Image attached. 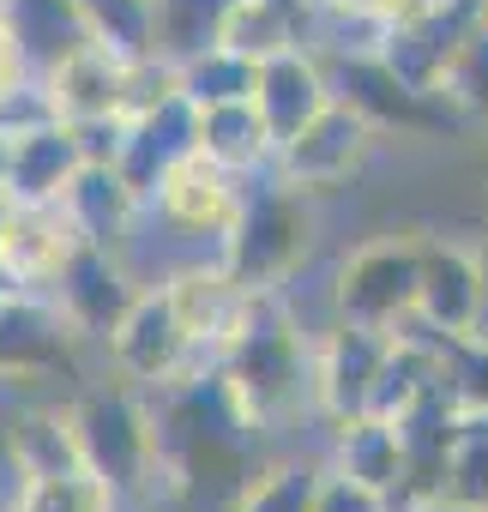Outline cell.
<instances>
[{"label": "cell", "mask_w": 488, "mask_h": 512, "mask_svg": "<svg viewBox=\"0 0 488 512\" xmlns=\"http://www.w3.org/2000/svg\"><path fill=\"white\" fill-rule=\"evenodd\" d=\"M145 404H151V428H157V476L169 488L199 494V500L205 494L235 500L266 470V458H260L266 428L241 416V404L229 398L217 368L145 386Z\"/></svg>", "instance_id": "1"}, {"label": "cell", "mask_w": 488, "mask_h": 512, "mask_svg": "<svg viewBox=\"0 0 488 512\" xmlns=\"http://www.w3.org/2000/svg\"><path fill=\"white\" fill-rule=\"evenodd\" d=\"M314 332L284 308L278 290H260L248 320L235 326V338L217 356V374L229 398L241 404L254 428L278 434L296 416H320V380H314Z\"/></svg>", "instance_id": "2"}, {"label": "cell", "mask_w": 488, "mask_h": 512, "mask_svg": "<svg viewBox=\"0 0 488 512\" xmlns=\"http://www.w3.org/2000/svg\"><path fill=\"white\" fill-rule=\"evenodd\" d=\"M308 235H314V193L278 175L272 163L248 181V205L223 241V266L248 290H284L308 266Z\"/></svg>", "instance_id": "3"}, {"label": "cell", "mask_w": 488, "mask_h": 512, "mask_svg": "<svg viewBox=\"0 0 488 512\" xmlns=\"http://www.w3.org/2000/svg\"><path fill=\"white\" fill-rule=\"evenodd\" d=\"M416 308H422V229L374 235L332 272V314L338 320L398 332L404 320H416Z\"/></svg>", "instance_id": "4"}, {"label": "cell", "mask_w": 488, "mask_h": 512, "mask_svg": "<svg viewBox=\"0 0 488 512\" xmlns=\"http://www.w3.org/2000/svg\"><path fill=\"white\" fill-rule=\"evenodd\" d=\"M79 440H85V470L103 476L115 494H139L157 476V428L145 386L115 380V386H85L73 398Z\"/></svg>", "instance_id": "5"}, {"label": "cell", "mask_w": 488, "mask_h": 512, "mask_svg": "<svg viewBox=\"0 0 488 512\" xmlns=\"http://www.w3.org/2000/svg\"><path fill=\"white\" fill-rule=\"evenodd\" d=\"M103 350H109L115 374L133 380V386H163V380H175V374H205V368H217V362L199 350V338L187 332V320H181L169 284H151V290L133 302V314L115 326V338H109Z\"/></svg>", "instance_id": "6"}, {"label": "cell", "mask_w": 488, "mask_h": 512, "mask_svg": "<svg viewBox=\"0 0 488 512\" xmlns=\"http://www.w3.org/2000/svg\"><path fill=\"white\" fill-rule=\"evenodd\" d=\"M43 296L61 302V314L73 320V332H79L85 344H109L115 326L133 314V302L145 296V284H139V272L127 266L121 247H109V241H79L73 260L61 266V278H55Z\"/></svg>", "instance_id": "7"}, {"label": "cell", "mask_w": 488, "mask_h": 512, "mask_svg": "<svg viewBox=\"0 0 488 512\" xmlns=\"http://www.w3.org/2000/svg\"><path fill=\"white\" fill-rule=\"evenodd\" d=\"M482 25H488V0H428L422 13H410V19L392 25L380 61H386L398 79H410L416 91H440L446 67L458 61V49H464Z\"/></svg>", "instance_id": "8"}, {"label": "cell", "mask_w": 488, "mask_h": 512, "mask_svg": "<svg viewBox=\"0 0 488 512\" xmlns=\"http://www.w3.org/2000/svg\"><path fill=\"white\" fill-rule=\"evenodd\" d=\"M380 127L350 103V97H332L290 145H278V175H290L296 187L320 193V187H338L344 175L362 169V157L374 151Z\"/></svg>", "instance_id": "9"}, {"label": "cell", "mask_w": 488, "mask_h": 512, "mask_svg": "<svg viewBox=\"0 0 488 512\" xmlns=\"http://www.w3.org/2000/svg\"><path fill=\"white\" fill-rule=\"evenodd\" d=\"M392 356V332L356 326V320H332L314 344V380H320V416L338 428L350 416H368L380 368Z\"/></svg>", "instance_id": "10"}, {"label": "cell", "mask_w": 488, "mask_h": 512, "mask_svg": "<svg viewBox=\"0 0 488 512\" xmlns=\"http://www.w3.org/2000/svg\"><path fill=\"white\" fill-rule=\"evenodd\" d=\"M79 332L55 296L31 290L0 308V380H61L79 374Z\"/></svg>", "instance_id": "11"}, {"label": "cell", "mask_w": 488, "mask_h": 512, "mask_svg": "<svg viewBox=\"0 0 488 512\" xmlns=\"http://www.w3.org/2000/svg\"><path fill=\"white\" fill-rule=\"evenodd\" d=\"M248 181H254V175H235V169L211 163L205 151H193V157H181V163L163 175V187H157L145 205H151L157 217H169L175 229L229 235L235 217H241V205H248Z\"/></svg>", "instance_id": "12"}, {"label": "cell", "mask_w": 488, "mask_h": 512, "mask_svg": "<svg viewBox=\"0 0 488 512\" xmlns=\"http://www.w3.org/2000/svg\"><path fill=\"white\" fill-rule=\"evenodd\" d=\"M199 151V109L181 97V85L175 91H163L157 103H145V109H133V133H127V151H121V175H127V187L139 193V199H151L157 187H163V175L181 163V157H193Z\"/></svg>", "instance_id": "13"}, {"label": "cell", "mask_w": 488, "mask_h": 512, "mask_svg": "<svg viewBox=\"0 0 488 512\" xmlns=\"http://www.w3.org/2000/svg\"><path fill=\"white\" fill-rule=\"evenodd\" d=\"M476 302H482V260L476 241L458 235H422V320L446 338L476 332Z\"/></svg>", "instance_id": "14"}, {"label": "cell", "mask_w": 488, "mask_h": 512, "mask_svg": "<svg viewBox=\"0 0 488 512\" xmlns=\"http://www.w3.org/2000/svg\"><path fill=\"white\" fill-rule=\"evenodd\" d=\"M49 97L61 121H97V115H133L139 109V61L115 55L109 43L79 49L61 73H49Z\"/></svg>", "instance_id": "15"}, {"label": "cell", "mask_w": 488, "mask_h": 512, "mask_svg": "<svg viewBox=\"0 0 488 512\" xmlns=\"http://www.w3.org/2000/svg\"><path fill=\"white\" fill-rule=\"evenodd\" d=\"M332 97H338V91H332V73H326V61H320L308 43L278 49V55L260 61L254 103H260V115H266V127H272L278 145H290V139H296V133L332 103Z\"/></svg>", "instance_id": "16"}, {"label": "cell", "mask_w": 488, "mask_h": 512, "mask_svg": "<svg viewBox=\"0 0 488 512\" xmlns=\"http://www.w3.org/2000/svg\"><path fill=\"white\" fill-rule=\"evenodd\" d=\"M169 296H175V308H181V320H187V332L199 338V350L217 362L223 356V344L235 338V326L248 320V308H254V296L260 290H248L223 260L217 266H193V272H181L175 284H169Z\"/></svg>", "instance_id": "17"}, {"label": "cell", "mask_w": 488, "mask_h": 512, "mask_svg": "<svg viewBox=\"0 0 488 512\" xmlns=\"http://www.w3.org/2000/svg\"><path fill=\"white\" fill-rule=\"evenodd\" d=\"M7 464L19 482H49V476H79L85 470V440L73 404H31L7 428Z\"/></svg>", "instance_id": "18"}, {"label": "cell", "mask_w": 488, "mask_h": 512, "mask_svg": "<svg viewBox=\"0 0 488 512\" xmlns=\"http://www.w3.org/2000/svg\"><path fill=\"white\" fill-rule=\"evenodd\" d=\"M85 169L79 133L67 121H43L31 133H13V157H7V193L19 205H55L73 175Z\"/></svg>", "instance_id": "19"}, {"label": "cell", "mask_w": 488, "mask_h": 512, "mask_svg": "<svg viewBox=\"0 0 488 512\" xmlns=\"http://www.w3.org/2000/svg\"><path fill=\"white\" fill-rule=\"evenodd\" d=\"M79 223L67 217V205H19L13 211V229H7V247H0V260H7L31 290H49L61 278V266L73 260L79 247Z\"/></svg>", "instance_id": "20"}, {"label": "cell", "mask_w": 488, "mask_h": 512, "mask_svg": "<svg viewBox=\"0 0 488 512\" xmlns=\"http://www.w3.org/2000/svg\"><path fill=\"white\" fill-rule=\"evenodd\" d=\"M0 7H7V19L19 31V49H25V61H31L37 79L61 73L79 49L97 43L91 25H85V13H79V0H0Z\"/></svg>", "instance_id": "21"}, {"label": "cell", "mask_w": 488, "mask_h": 512, "mask_svg": "<svg viewBox=\"0 0 488 512\" xmlns=\"http://www.w3.org/2000/svg\"><path fill=\"white\" fill-rule=\"evenodd\" d=\"M199 151L235 175H260L278 163V139L260 115L254 97H241V103H217V109H199Z\"/></svg>", "instance_id": "22"}, {"label": "cell", "mask_w": 488, "mask_h": 512, "mask_svg": "<svg viewBox=\"0 0 488 512\" xmlns=\"http://www.w3.org/2000/svg\"><path fill=\"white\" fill-rule=\"evenodd\" d=\"M332 464L350 470L356 482L380 488L386 500H398V494H404V476H410L404 434H398V422H386V416H350V422H338Z\"/></svg>", "instance_id": "23"}, {"label": "cell", "mask_w": 488, "mask_h": 512, "mask_svg": "<svg viewBox=\"0 0 488 512\" xmlns=\"http://www.w3.org/2000/svg\"><path fill=\"white\" fill-rule=\"evenodd\" d=\"M61 205H67V217L79 223L85 241H109V247H121V235L133 229V217H139L145 199L127 187V175H121L115 163H85V169L73 175V187L61 193Z\"/></svg>", "instance_id": "24"}, {"label": "cell", "mask_w": 488, "mask_h": 512, "mask_svg": "<svg viewBox=\"0 0 488 512\" xmlns=\"http://www.w3.org/2000/svg\"><path fill=\"white\" fill-rule=\"evenodd\" d=\"M151 7H157L151 55L169 61V67H181V61H193V55H205V49L223 43V31H229L241 0H151Z\"/></svg>", "instance_id": "25"}, {"label": "cell", "mask_w": 488, "mask_h": 512, "mask_svg": "<svg viewBox=\"0 0 488 512\" xmlns=\"http://www.w3.org/2000/svg\"><path fill=\"white\" fill-rule=\"evenodd\" d=\"M175 85H181V97H187L193 109L241 103V97H254V85H260V61L241 55V49H229V43H217V49L181 61V67H175Z\"/></svg>", "instance_id": "26"}, {"label": "cell", "mask_w": 488, "mask_h": 512, "mask_svg": "<svg viewBox=\"0 0 488 512\" xmlns=\"http://www.w3.org/2000/svg\"><path fill=\"white\" fill-rule=\"evenodd\" d=\"M320 476L326 464H266L248 488L229 500V512H314V494H320Z\"/></svg>", "instance_id": "27"}, {"label": "cell", "mask_w": 488, "mask_h": 512, "mask_svg": "<svg viewBox=\"0 0 488 512\" xmlns=\"http://www.w3.org/2000/svg\"><path fill=\"white\" fill-rule=\"evenodd\" d=\"M440 494L470 506V512H488V416H464L458 410V440H452Z\"/></svg>", "instance_id": "28"}, {"label": "cell", "mask_w": 488, "mask_h": 512, "mask_svg": "<svg viewBox=\"0 0 488 512\" xmlns=\"http://www.w3.org/2000/svg\"><path fill=\"white\" fill-rule=\"evenodd\" d=\"M79 13L97 43H109L127 61H151V25H157L151 0H79Z\"/></svg>", "instance_id": "29"}, {"label": "cell", "mask_w": 488, "mask_h": 512, "mask_svg": "<svg viewBox=\"0 0 488 512\" xmlns=\"http://www.w3.org/2000/svg\"><path fill=\"white\" fill-rule=\"evenodd\" d=\"M440 97L452 103V115H458L464 127H482V133H488V25H482V31L458 49V61L446 67Z\"/></svg>", "instance_id": "30"}, {"label": "cell", "mask_w": 488, "mask_h": 512, "mask_svg": "<svg viewBox=\"0 0 488 512\" xmlns=\"http://www.w3.org/2000/svg\"><path fill=\"white\" fill-rule=\"evenodd\" d=\"M115 488L91 470L79 476H49V482H19L13 512H115Z\"/></svg>", "instance_id": "31"}, {"label": "cell", "mask_w": 488, "mask_h": 512, "mask_svg": "<svg viewBox=\"0 0 488 512\" xmlns=\"http://www.w3.org/2000/svg\"><path fill=\"white\" fill-rule=\"evenodd\" d=\"M440 380L464 416H488V344L482 338H446Z\"/></svg>", "instance_id": "32"}, {"label": "cell", "mask_w": 488, "mask_h": 512, "mask_svg": "<svg viewBox=\"0 0 488 512\" xmlns=\"http://www.w3.org/2000/svg\"><path fill=\"white\" fill-rule=\"evenodd\" d=\"M314 512H392V500H386L380 488L356 482L350 470L326 464V476H320V494H314Z\"/></svg>", "instance_id": "33"}, {"label": "cell", "mask_w": 488, "mask_h": 512, "mask_svg": "<svg viewBox=\"0 0 488 512\" xmlns=\"http://www.w3.org/2000/svg\"><path fill=\"white\" fill-rule=\"evenodd\" d=\"M67 127L79 133L85 163H121L127 133H133V115H97V121H67Z\"/></svg>", "instance_id": "34"}, {"label": "cell", "mask_w": 488, "mask_h": 512, "mask_svg": "<svg viewBox=\"0 0 488 512\" xmlns=\"http://www.w3.org/2000/svg\"><path fill=\"white\" fill-rule=\"evenodd\" d=\"M37 73H31V61H25V49H19V31H13V19H7V7H0V97H13L19 85H31Z\"/></svg>", "instance_id": "35"}, {"label": "cell", "mask_w": 488, "mask_h": 512, "mask_svg": "<svg viewBox=\"0 0 488 512\" xmlns=\"http://www.w3.org/2000/svg\"><path fill=\"white\" fill-rule=\"evenodd\" d=\"M476 260H482V302H476V332H470V338L488 344V229L476 235Z\"/></svg>", "instance_id": "36"}, {"label": "cell", "mask_w": 488, "mask_h": 512, "mask_svg": "<svg viewBox=\"0 0 488 512\" xmlns=\"http://www.w3.org/2000/svg\"><path fill=\"white\" fill-rule=\"evenodd\" d=\"M19 296H31V284H25V278L7 266V260H0V308H13Z\"/></svg>", "instance_id": "37"}, {"label": "cell", "mask_w": 488, "mask_h": 512, "mask_svg": "<svg viewBox=\"0 0 488 512\" xmlns=\"http://www.w3.org/2000/svg\"><path fill=\"white\" fill-rule=\"evenodd\" d=\"M398 512H470V506H458V500H446V494H422V500H410V506H398Z\"/></svg>", "instance_id": "38"}, {"label": "cell", "mask_w": 488, "mask_h": 512, "mask_svg": "<svg viewBox=\"0 0 488 512\" xmlns=\"http://www.w3.org/2000/svg\"><path fill=\"white\" fill-rule=\"evenodd\" d=\"M13 211H19V199L0 187V247H7V229H13Z\"/></svg>", "instance_id": "39"}, {"label": "cell", "mask_w": 488, "mask_h": 512, "mask_svg": "<svg viewBox=\"0 0 488 512\" xmlns=\"http://www.w3.org/2000/svg\"><path fill=\"white\" fill-rule=\"evenodd\" d=\"M7 157H13V139L0 133V187H7Z\"/></svg>", "instance_id": "40"}]
</instances>
